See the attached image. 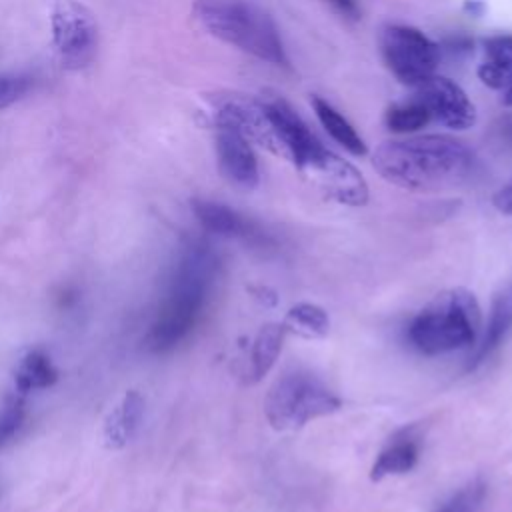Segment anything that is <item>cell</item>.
Segmentation results:
<instances>
[{
    "instance_id": "83f0119b",
    "label": "cell",
    "mask_w": 512,
    "mask_h": 512,
    "mask_svg": "<svg viewBox=\"0 0 512 512\" xmlns=\"http://www.w3.org/2000/svg\"><path fill=\"white\" fill-rule=\"evenodd\" d=\"M496 134H498V144L512 146V118H502L500 126H496Z\"/></svg>"
},
{
    "instance_id": "277c9868",
    "label": "cell",
    "mask_w": 512,
    "mask_h": 512,
    "mask_svg": "<svg viewBox=\"0 0 512 512\" xmlns=\"http://www.w3.org/2000/svg\"><path fill=\"white\" fill-rule=\"evenodd\" d=\"M482 324L480 304L466 288L436 294L408 324L406 340L420 354L436 356L472 346Z\"/></svg>"
},
{
    "instance_id": "30bf717a",
    "label": "cell",
    "mask_w": 512,
    "mask_h": 512,
    "mask_svg": "<svg viewBox=\"0 0 512 512\" xmlns=\"http://www.w3.org/2000/svg\"><path fill=\"white\" fill-rule=\"evenodd\" d=\"M414 98L426 108L430 120H436L446 128L466 130L476 120V108L466 92L446 76L432 74L426 78L416 86Z\"/></svg>"
},
{
    "instance_id": "52a82bcc",
    "label": "cell",
    "mask_w": 512,
    "mask_h": 512,
    "mask_svg": "<svg viewBox=\"0 0 512 512\" xmlns=\"http://www.w3.org/2000/svg\"><path fill=\"white\" fill-rule=\"evenodd\" d=\"M52 44L68 70L92 64L98 52V26L92 12L78 0H56L50 14Z\"/></svg>"
},
{
    "instance_id": "603a6c76",
    "label": "cell",
    "mask_w": 512,
    "mask_h": 512,
    "mask_svg": "<svg viewBox=\"0 0 512 512\" xmlns=\"http://www.w3.org/2000/svg\"><path fill=\"white\" fill-rule=\"evenodd\" d=\"M484 478H474L458 488L448 500H444L434 512H480L486 498Z\"/></svg>"
},
{
    "instance_id": "6da1fadb",
    "label": "cell",
    "mask_w": 512,
    "mask_h": 512,
    "mask_svg": "<svg viewBox=\"0 0 512 512\" xmlns=\"http://www.w3.org/2000/svg\"><path fill=\"white\" fill-rule=\"evenodd\" d=\"M372 164L390 184L416 192L456 188L476 172L472 150L444 134L386 140L374 150Z\"/></svg>"
},
{
    "instance_id": "8992f818",
    "label": "cell",
    "mask_w": 512,
    "mask_h": 512,
    "mask_svg": "<svg viewBox=\"0 0 512 512\" xmlns=\"http://www.w3.org/2000/svg\"><path fill=\"white\" fill-rule=\"evenodd\" d=\"M380 52L388 70L406 86L416 88L430 78L440 60V46L418 28L386 24L380 30Z\"/></svg>"
},
{
    "instance_id": "7c38bea8",
    "label": "cell",
    "mask_w": 512,
    "mask_h": 512,
    "mask_svg": "<svg viewBox=\"0 0 512 512\" xmlns=\"http://www.w3.org/2000/svg\"><path fill=\"white\" fill-rule=\"evenodd\" d=\"M216 156L222 176L244 190L258 184V162L250 142L228 126H216Z\"/></svg>"
},
{
    "instance_id": "f546056e",
    "label": "cell",
    "mask_w": 512,
    "mask_h": 512,
    "mask_svg": "<svg viewBox=\"0 0 512 512\" xmlns=\"http://www.w3.org/2000/svg\"><path fill=\"white\" fill-rule=\"evenodd\" d=\"M504 104H506V106H512V82H510V86H508V90H506V94H504Z\"/></svg>"
},
{
    "instance_id": "e0dca14e",
    "label": "cell",
    "mask_w": 512,
    "mask_h": 512,
    "mask_svg": "<svg viewBox=\"0 0 512 512\" xmlns=\"http://www.w3.org/2000/svg\"><path fill=\"white\" fill-rule=\"evenodd\" d=\"M478 78L494 90L512 82V36H492L484 40V60L478 66Z\"/></svg>"
},
{
    "instance_id": "4fadbf2b",
    "label": "cell",
    "mask_w": 512,
    "mask_h": 512,
    "mask_svg": "<svg viewBox=\"0 0 512 512\" xmlns=\"http://www.w3.org/2000/svg\"><path fill=\"white\" fill-rule=\"evenodd\" d=\"M266 108L284 144L286 160L298 166L320 146V142L314 138V134L308 130V126L302 122V118L294 112V108L286 100L268 98Z\"/></svg>"
},
{
    "instance_id": "4316f807",
    "label": "cell",
    "mask_w": 512,
    "mask_h": 512,
    "mask_svg": "<svg viewBox=\"0 0 512 512\" xmlns=\"http://www.w3.org/2000/svg\"><path fill=\"white\" fill-rule=\"evenodd\" d=\"M492 204L498 212L502 214H512V186H506L502 190H498L492 196Z\"/></svg>"
},
{
    "instance_id": "3957f363",
    "label": "cell",
    "mask_w": 512,
    "mask_h": 512,
    "mask_svg": "<svg viewBox=\"0 0 512 512\" xmlns=\"http://www.w3.org/2000/svg\"><path fill=\"white\" fill-rule=\"evenodd\" d=\"M194 16L214 38L238 50L270 62L288 66V56L272 16L252 0H194Z\"/></svg>"
},
{
    "instance_id": "ac0fdd59",
    "label": "cell",
    "mask_w": 512,
    "mask_h": 512,
    "mask_svg": "<svg viewBox=\"0 0 512 512\" xmlns=\"http://www.w3.org/2000/svg\"><path fill=\"white\" fill-rule=\"evenodd\" d=\"M286 330L278 322L264 324L252 340L250 358H248V382H260L270 368L276 364L278 354L282 350Z\"/></svg>"
},
{
    "instance_id": "9c48e42d",
    "label": "cell",
    "mask_w": 512,
    "mask_h": 512,
    "mask_svg": "<svg viewBox=\"0 0 512 512\" xmlns=\"http://www.w3.org/2000/svg\"><path fill=\"white\" fill-rule=\"evenodd\" d=\"M214 126H228L242 134L248 142L286 158L284 144L276 132V126L268 114L266 100H258L244 94H226L212 100Z\"/></svg>"
},
{
    "instance_id": "ffe728a7",
    "label": "cell",
    "mask_w": 512,
    "mask_h": 512,
    "mask_svg": "<svg viewBox=\"0 0 512 512\" xmlns=\"http://www.w3.org/2000/svg\"><path fill=\"white\" fill-rule=\"evenodd\" d=\"M310 104L320 120V124L324 126V130L342 146L346 148L350 154L354 156H364L366 154V144L360 138V134L354 130V126L332 106L328 104L324 98L320 96H312Z\"/></svg>"
},
{
    "instance_id": "9a60e30c",
    "label": "cell",
    "mask_w": 512,
    "mask_h": 512,
    "mask_svg": "<svg viewBox=\"0 0 512 512\" xmlns=\"http://www.w3.org/2000/svg\"><path fill=\"white\" fill-rule=\"evenodd\" d=\"M144 416V398L136 390L124 392V396L112 406L104 420L102 436L108 448H124L136 434Z\"/></svg>"
},
{
    "instance_id": "484cf974",
    "label": "cell",
    "mask_w": 512,
    "mask_h": 512,
    "mask_svg": "<svg viewBox=\"0 0 512 512\" xmlns=\"http://www.w3.org/2000/svg\"><path fill=\"white\" fill-rule=\"evenodd\" d=\"M328 2L344 18H350V20H358L360 18V6H358L356 0H328Z\"/></svg>"
},
{
    "instance_id": "44dd1931",
    "label": "cell",
    "mask_w": 512,
    "mask_h": 512,
    "mask_svg": "<svg viewBox=\"0 0 512 512\" xmlns=\"http://www.w3.org/2000/svg\"><path fill=\"white\" fill-rule=\"evenodd\" d=\"M286 332H292L306 340L324 338L330 330V318L324 308L310 302H300L292 306L282 322Z\"/></svg>"
},
{
    "instance_id": "f1b7e54d",
    "label": "cell",
    "mask_w": 512,
    "mask_h": 512,
    "mask_svg": "<svg viewBox=\"0 0 512 512\" xmlns=\"http://www.w3.org/2000/svg\"><path fill=\"white\" fill-rule=\"evenodd\" d=\"M464 10H466V12H470L472 16H480V14H482V10H484V4H482V2H478V0H466Z\"/></svg>"
},
{
    "instance_id": "ba28073f",
    "label": "cell",
    "mask_w": 512,
    "mask_h": 512,
    "mask_svg": "<svg viewBox=\"0 0 512 512\" xmlns=\"http://www.w3.org/2000/svg\"><path fill=\"white\" fill-rule=\"evenodd\" d=\"M296 168L328 200L344 206H364L368 202L364 176L348 160L326 150L322 144Z\"/></svg>"
},
{
    "instance_id": "7402d4cb",
    "label": "cell",
    "mask_w": 512,
    "mask_h": 512,
    "mask_svg": "<svg viewBox=\"0 0 512 512\" xmlns=\"http://www.w3.org/2000/svg\"><path fill=\"white\" fill-rule=\"evenodd\" d=\"M428 122H430V116H428L426 108L416 98L410 102L392 104L384 114L386 128L392 132H398V134L414 132V130L426 126Z\"/></svg>"
},
{
    "instance_id": "7a4b0ae2",
    "label": "cell",
    "mask_w": 512,
    "mask_h": 512,
    "mask_svg": "<svg viewBox=\"0 0 512 512\" xmlns=\"http://www.w3.org/2000/svg\"><path fill=\"white\" fill-rule=\"evenodd\" d=\"M218 274V256L206 242H188L172 270L162 306L144 344L154 354L174 350L198 324Z\"/></svg>"
},
{
    "instance_id": "cb8c5ba5",
    "label": "cell",
    "mask_w": 512,
    "mask_h": 512,
    "mask_svg": "<svg viewBox=\"0 0 512 512\" xmlns=\"http://www.w3.org/2000/svg\"><path fill=\"white\" fill-rule=\"evenodd\" d=\"M34 86V78L26 72H0V110L22 100Z\"/></svg>"
},
{
    "instance_id": "d4e9b609",
    "label": "cell",
    "mask_w": 512,
    "mask_h": 512,
    "mask_svg": "<svg viewBox=\"0 0 512 512\" xmlns=\"http://www.w3.org/2000/svg\"><path fill=\"white\" fill-rule=\"evenodd\" d=\"M26 420V408L20 400H10L0 410V448H4L20 432Z\"/></svg>"
},
{
    "instance_id": "d6986e66",
    "label": "cell",
    "mask_w": 512,
    "mask_h": 512,
    "mask_svg": "<svg viewBox=\"0 0 512 512\" xmlns=\"http://www.w3.org/2000/svg\"><path fill=\"white\" fill-rule=\"evenodd\" d=\"M58 380V370L50 356L40 350H28L14 368V386L18 392H36L50 388Z\"/></svg>"
},
{
    "instance_id": "5bb4252c",
    "label": "cell",
    "mask_w": 512,
    "mask_h": 512,
    "mask_svg": "<svg viewBox=\"0 0 512 512\" xmlns=\"http://www.w3.org/2000/svg\"><path fill=\"white\" fill-rule=\"evenodd\" d=\"M418 456H420V436L416 432V426L402 428L388 440V444L376 456L370 468V480L378 482L386 476L410 472L416 466Z\"/></svg>"
},
{
    "instance_id": "2e32d148",
    "label": "cell",
    "mask_w": 512,
    "mask_h": 512,
    "mask_svg": "<svg viewBox=\"0 0 512 512\" xmlns=\"http://www.w3.org/2000/svg\"><path fill=\"white\" fill-rule=\"evenodd\" d=\"M510 330H512V284H508L496 294L482 338L476 350L470 354L468 370H474L482 362H486V358L504 342Z\"/></svg>"
},
{
    "instance_id": "8fae6325",
    "label": "cell",
    "mask_w": 512,
    "mask_h": 512,
    "mask_svg": "<svg viewBox=\"0 0 512 512\" xmlns=\"http://www.w3.org/2000/svg\"><path fill=\"white\" fill-rule=\"evenodd\" d=\"M190 208H192L196 220L200 222V226L210 234H216L222 238H236L254 248L274 246L272 236L262 226H258L254 220H250L248 216L240 214L238 210H234L222 202L194 198L190 202Z\"/></svg>"
},
{
    "instance_id": "5b68a950",
    "label": "cell",
    "mask_w": 512,
    "mask_h": 512,
    "mask_svg": "<svg viewBox=\"0 0 512 512\" xmlns=\"http://www.w3.org/2000/svg\"><path fill=\"white\" fill-rule=\"evenodd\" d=\"M342 400L308 370H288L268 388L264 414L274 430H294L338 412Z\"/></svg>"
}]
</instances>
